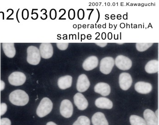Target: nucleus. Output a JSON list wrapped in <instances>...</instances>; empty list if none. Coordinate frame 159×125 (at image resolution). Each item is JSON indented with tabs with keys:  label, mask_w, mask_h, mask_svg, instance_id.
Segmentation results:
<instances>
[{
	"label": "nucleus",
	"mask_w": 159,
	"mask_h": 125,
	"mask_svg": "<svg viewBox=\"0 0 159 125\" xmlns=\"http://www.w3.org/2000/svg\"><path fill=\"white\" fill-rule=\"evenodd\" d=\"M118 44H120V45H121V44H123V43H118Z\"/></svg>",
	"instance_id": "nucleus-33"
},
{
	"label": "nucleus",
	"mask_w": 159,
	"mask_h": 125,
	"mask_svg": "<svg viewBox=\"0 0 159 125\" xmlns=\"http://www.w3.org/2000/svg\"><path fill=\"white\" fill-rule=\"evenodd\" d=\"M28 94L21 90H14L9 95V100L13 105L18 106H24L29 101Z\"/></svg>",
	"instance_id": "nucleus-1"
},
{
	"label": "nucleus",
	"mask_w": 159,
	"mask_h": 125,
	"mask_svg": "<svg viewBox=\"0 0 159 125\" xmlns=\"http://www.w3.org/2000/svg\"><path fill=\"white\" fill-rule=\"evenodd\" d=\"M26 81V76L23 72H15L12 73L8 77V81L11 85L19 86L22 85Z\"/></svg>",
	"instance_id": "nucleus-5"
},
{
	"label": "nucleus",
	"mask_w": 159,
	"mask_h": 125,
	"mask_svg": "<svg viewBox=\"0 0 159 125\" xmlns=\"http://www.w3.org/2000/svg\"><path fill=\"white\" fill-rule=\"evenodd\" d=\"M0 125H11V122L7 118H3L0 121Z\"/></svg>",
	"instance_id": "nucleus-26"
},
{
	"label": "nucleus",
	"mask_w": 159,
	"mask_h": 125,
	"mask_svg": "<svg viewBox=\"0 0 159 125\" xmlns=\"http://www.w3.org/2000/svg\"><path fill=\"white\" fill-rule=\"evenodd\" d=\"M56 16H57L56 11L54 9H52L50 12V17L52 19L54 20L56 18Z\"/></svg>",
	"instance_id": "nucleus-28"
},
{
	"label": "nucleus",
	"mask_w": 159,
	"mask_h": 125,
	"mask_svg": "<svg viewBox=\"0 0 159 125\" xmlns=\"http://www.w3.org/2000/svg\"><path fill=\"white\" fill-rule=\"evenodd\" d=\"M78 17L80 19H82L84 17V12L83 10L80 9L78 11Z\"/></svg>",
	"instance_id": "nucleus-29"
},
{
	"label": "nucleus",
	"mask_w": 159,
	"mask_h": 125,
	"mask_svg": "<svg viewBox=\"0 0 159 125\" xmlns=\"http://www.w3.org/2000/svg\"><path fill=\"white\" fill-rule=\"evenodd\" d=\"M72 82V76L69 75L65 76L59 78L58 86L61 89H66L71 86Z\"/></svg>",
	"instance_id": "nucleus-18"
},
{
	"label": "nucleus",
	"mask_w": 159,
	"mask_h": 125,
	"mask_svg": "<svg viewBox=\"0 0 159 125\" xmlns=\"http://www.w3.org/2000/svg\"><path fill=\"white\" fill-rule=\"evenodd\" d=\"M61 114L64 118H68L72 116L73 113V107L72 103L67 99L63 100L60 108Z\"/></svg>",
	"instance_id": "nucleus-7"
},
{
	"label": "nucleus",
	"mask_w": 159,
	"mask_h": 125,
	"mask_svg": "<svg viewBox=\"0 0 159 125\" xmlns=\"http://www.w3.org/2000/svg\"><path fill=\"white\" fill-rule=\"evenodd\" d=\"M94 90L102 96H107L110 94L111 89L109 85L105 82H100L95 86Z\"/></svg>",
	"instance_id": "nucleus-15"
},
{
	"label": "nucleus",
	"mask_w": 159,
	"mask_h": 125,
	"mask_svg": "<svg viewBox=\"0 0 159 125\" xmlns=\"http://www.w3.org/2000/svg\"><path fill=\"white\" fill-rule=\"evenodd\" d=\"M92 121L93 125H109L105 115L101 112L95 113L92 116Z\"/></svg>",
	"instance_id": "nucleus-16"
},
{
	"label": "nucleus",
	"mask_w": 159,
	"mask_h": 125,
	"mask_svg": "<svg viewBox=\"0 0 159 125\" xmlns=\"http://www.w3.org/2000/svg\"><path fill=\"white\" fill-rule=\"evenodd\" d=\"M97 45H98V46H100V47H105L107 45V43H96Z\"/></svg>",
	"instance_id": "nucleus-31"
},
{
	"label": "nucleus",
	"mask_w": 159,
	"mask_h": 125,
	"mask_svg": "<svg viewBox=\"0 0 159 125\" xmlns=\"http://www.w3.org/2000/svg\"><path fill=\"white\" fill-rule=\"evenodd\" d=\"M90 82L86 75L79 76L76 84V89L80 92L86 91L90 87Z\"/></svg>",
	"instance_id": "nucleus-10"
},
{
	"label": "nucleus",
	"mask_w": 159,
	"mask_h": 125,
	"mask_svg": "<svg viewBox=\"0 0 159 125\" xmlns=\"http://www.w3.org/2000/svg\"><path fill=\"white\" fill-rule=\"evenodd\" d=\"M0 106H1V103H0Z\"/></svg>",
	"instance_id": "nucleus-34"
},
{
	"label": "nucleus",
	"mask_w": 159,
	"mask_h": 125,
	"mask_svg": "<svg viewBox=\"0 0 159 125\" xmlns=\"http://www.w3.org/2000/svg\"><path fill=\"white\" fill-rule=\"evenodd\" d=\"M74 101L76 107L81 111L85 110L88 106V102L85 96L80 93H77L74 96Z\"/></svg>",
	"instance_id": "nucleus-11"
},
{
	"label": "nucleus",
	"mask_w": 159,
	"mask_h": 125,
	"mask_svg": "<svg viewBox=\"0 0 159 125\" xmlns=\"http://www.w3.org/2000/svg\"><path fill=\"white\" fill-rule=\"evenodd\" d=\"M153 44V43H137L136 44V49L139 52H144L152 47Z\"/></svg>",
	"instance_id": "nucleus-23"
},
{
	"label": "nucleus",
	"mask_w": 159,
	"mask_h": 125,
	"mask_svg": "<svg viewBox=\"0 0 159 125\" xmlns=\"http://www.w3.org/2000/svg\"><path fill=\"white\" fill-rule=\"evenodd\" d=\"M159 65V61L158 60H151L145 66V71L148 73H156L158 72Z\"/></svg>",
	"instance_id": "nucleus-20"
},
{
	"label": "nucleus",
	"mask_w": 159,
	"mask_h": 125,
	"mask_svg": "<svg viewBox=\"0 0 159 125\" xmlns=\"http://www.w3.org/2000/svg\"><path fill=\"white\" fill-rule=\"evenodd\" d=\"M47 125H57L55 123H53L52 122H50L47 123Z\"/></svg>",
	"instance_id": "nucleus-32"
},
{
	"label": "nucleus",
	"mask_w": 159,
	"mask_h": 125,
	"mask_svg": "<svg viewBox=\"0 0 159 125\" xmlns=\"http://www.w3.org/2000/svg\"><path fill=\"white\" fill-rule=\"evenodd\" d=\"M27 62L32 65H37L41 61V57L39 49L31 46L27 49Z\"/></svg>",
	"instance_id": "nucleus-3"
},
{
	"label": "nucleus",
	"mask_w": 159,
	"mask_h": 125,
	"mask_svg": "<svg viewBox=\"0 0 159 125\" xmlns=\"http://www.w3.org/2000/svg\"><path fill=\"white\" fill-rule=\"evenodd\" d=\"M75 13L74 10L73 9H70L69 11V17L70 19L72 20L75 18Z\"/></svg>",
	"instance_id": "nucleus-27"
},
{
	"label": "nucleus",
	"mask_w": 159,
	"mask_h": 125,
	"mask_svg": "<svg viewBox=\"0 0 159 125\" xmlns=\"http://www.w3.org/2000/svg\"><path fill=\"white\" fill-rule=\"evenodd\" d=\"M115 64L119 69L121 70H128L132 67V61L125 56L119 55L117 56L115 61Z\"/></svg>",
	"instance_id": "nucleus-6"
},
{
	"label": "nucleus",
	"mask_w": 159,
	"mask_h": 125,
	"mask_svg": "<svg viewBox=\"0 0 159 125\" xmlns=\"http://www.w3.org/2000/svg\"><path fill=\"white\" fill-rule=\"evenodd\" d=\"M5 83L3 81L0 80V90L2 91L5 89Z\"/></svg>",
	"instance_id": "nucleus-30"
},
{
	"label": "nucleus",
	"mask_w": 159,
	"mask_h": 125,
	"mask_svg": "<svg viewBox=\"0 0 159 125\" xmlns=\"http://www.w3.org/2000/svg\"><path fill=\"white\" fill-rule=\"evenodd\" d=\"M115 65V60L111 57H106L101 60L100 70L104 74L110 73Z\"/></svg>",
	"instance_id": "nucleus-4"
},
{
	"label": "nucleus",
	"mask_w": 159,
	"mask_h": 125,
	"mask_svg": "<svg viewBox=\"0 0 159 125\" xmlns=\"http://www.w3.org/2000/svg\"><path fill=\"white\" fill-rule=\"evenodd\" d=\"M41 57L43 58L48 59L52 57L53 54V48L50 43H43L39 48Z\"/></svg>",
	"instance_id": "nucleus-9"
},
{
	"label": "nucleus",
	"mask_w": 159,
	"mask_h": 125,
	"mask_svg": "<svg viewBox=\"0 0 159 125\" xmlns=\"http://www.w3.org/2000/svg\"><path fill=\"white\" fill-rule=\"evenodd\" d=\"M132 84V79L129 74L123 72L120 75V86L123 90H126L129 89Z\"/></svg>",
	"instance_id": "nucleus-8"
},
{
	"label": "nucleus",
	"mask_w": 159,
	"mask_h": 125,
	"mask_svg": "<svg viewBox=\"0 0 159 125\" xmlns=\"http://www.w3.org/2000/svg\"><path fill=\"white\" fill-rule=\"evenodd\" d=\"M7 109V106L6 103H1V106H0V115L3 116L5 113H6Z\"/></svg>",
	"instance_id": "nucleus-24"
},
{
	"label": "nucleus",
	"mask_w": 159,
	"mask_h": 125,
	"mask_svg": "<svg viewBox=\"0 0 159 125\" xmlns=\"http://www.w3.org/2000/svg\"><path fill=\"white\" fill-rule=\"evenodd\" d=\"M135 89L138 93L147 94L151 92L152 90V86L151 84L148 82L139 81L135 83Z\"/></svg>",
	"instance_id": "nucleus-14"
},
{
	"label": "nucleus",
	"mask_w": 159,
	"mask_h": 125,
	"mask_svg": "<svg viewBox=\"0 0 159 125\" xmlns=\"http://www.w3.org/2000/svg\"><path fill=\"white\" fill-rule=\"evenodd\" d=\"M68 43H57V47L60 50L64 51L66 50L68 47Z\"/></svg>",
	"instance_id": "nucleus-25"
},
{
	"label": "nucleus",
	"mask_w": 159,
	"mask_h": 125,
	"mask_svg": "<svg viewBox=\"0 0 159 125\" xmlns=\"http://www.w3.org/2000/svg\"><path fill=\"white\" fill-rule=\"evenodd\" d=\"M91 122L90 119L86 116H81L72 125H90Z\"/></svg>",
	"instance_id": "nucleus-22"
},
{
	"label": "nucleus",
	"mask_w": 159,
	"mask_h": 125,
	"mask_svg": "<svg viewBox=\"0 0 159 125\" xmlns=\"http://www.w3.org/2000/svg\"><path fill=\"white\" fill-rule=\"evenodd\" d=\"M99 60L96 56H92L88 57L83 62L82 67L87 71L92 70L98 65Z\"/></svg>",
	"instance_id": "nucleus-12"
},
{
	"label": "nucleus",
	"mask_w": 159,
	"mask_h": 125,
	"mask_svg": "<svg viewBox=\"0 0 159 125\" xmlns=\"http://www.w3.org/2000/svg\"><path fill=\"white\" fill-rule=\"evenodd\" d=\"M53 108V103L48 97H44L37 107V114L40 118H43L51 113Z\"/></svg>",
	"instance_id": "nucleus-2"
},
{
	"label": "nucleus",
	"mask_w": 159,
	"mask_h": 125,
	"mask_svg": "<svg viewBox=\"0 0 159 125\" xmlns=\"http://www.w3.org/2000/svg\"><path fill=\"white\" fill-rule=\"evenodd\" d=\"M95 105L101 109H111L113 107L111 101L106 97H99L95 101Z\"/></svg>",
	"instance_id": "nucleus-17"
},
{
	"label": "nucleus",
	"mask_w": 159,
	"mask_h": 125,
	"mask_svg": "<svg viewBox=\"0 0 159 125\" xmlns=\"http://www.w3.org/2000/svg\"><path fill=\"white\" fill-rule=\"evenodd\" d=\"M144 118L147 125H158V118L152 110L146 109L144 112Z\"/></svg>",
	"instance_id": "nucleus-13"
},
{
	"label": "nucleus",
	"mask_w": 159,
	"mask_h": 125,
	"mask_svg": "<svg viewBox=\"0 0 159 125\" xmlns=\"http://www.w3.org/2000/svg\"><path fill=\"white\" fill-rule=\"evenodd\" d=\"M129 122L131 125H147L146 121L143 118L136 115H131L129 118Z\"/></svg>",
	"instance_id": "nucleus-21"
},
{
	"label": "nucleus",
	"mask_w": 159,
	"mask_h": 125,
	"mask_svg": "<svg viewBox=\"0 0 159 125\" xmlns=\"http://www.w3.org/2000/svg\"><path fill=\"white\" fill-rule=\"evenodd\" d=\"M3 50L6 56L9 58H13L16 53L14 43H3L2 44Z\"/></svg>",
	"instance_id": "nucleus-19"
}]
</instances>
